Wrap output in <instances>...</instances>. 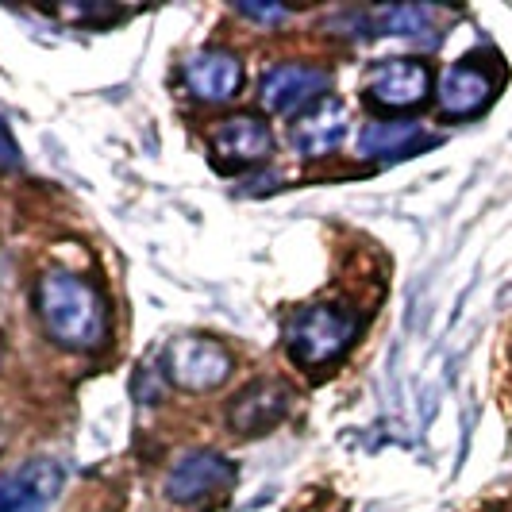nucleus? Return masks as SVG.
<instances>
[{"label": "nucleus", "mask_w": 512, "mask_h": 512, "mask_svg": "<svg viewBox=\"0 0 512 512\" xmlns=\"http://www.w3.org/2000/svg\"><path fill=\"white\" fill-rule=\"evenodd\" d=\"M374 20L385 35H416L432 24V8L420 4H389V8H374Z\"/></svg>", "instance_id": "nucleus-14"}, {"label": "nucleus", "mask_w": 512, "mask_h": 512, "mask_svg": "<svg viewBox=\"0 0 512 512\" xmlns=\"http://www.w3.org/2000/svg\"><path fill=\"white\" fill-rule=\"evenodd\" d=\"M493 89H497V81L478 62H455V66H447L443 77H439V93H436L439 112L451 116V120L478 116L493 101Z\"/></svg>", "instance_id": "nucleus-12"}, {"label": "nucleus", "mask_w": 512, "mask_h": 512, "mask_svg": "<svg viewBox=\"0 0 512 512\" xmlns=\"http://www.w3.org/2000/svg\"><path fill=\"white\" fill-rule=\"evenodd\" d=\"M62 489V466L39 459L0 478V512H47Z\"/></svg>", "instance_id": "nucleus-9"}, {"label": "nucleus", "mask_w": 512, "mask_h": 512, "mask_svg": "<svg viewBox=\"0 0 512 512\" xmlns=\"http://www.w3.org/2000/svg\"><path fill=\"white\" fill-rule=\"evenodd\" d=\"M212 158L224 170H239V166H258L274 154V135L258 116H228L224 124L212 128Z\"/></svg>", "instance_id": "nucleus-7"}, {"label": "nucleus", "mask_w": 512, "mask_h": 512, "mask_svg": "<svg viewBox=\"0 0 512 512\" xmlns=\"http://www.w3.org/2000/svg\"><path fill=\"white\" fill-rule=\"evenodd\" d=\"M289 139H293V151L305 158H324V154L339 151V143L347 139V108L335 97H320L297 116Z\"/></svg>", "instance_id": "nucleus-11"}, {"label": "nucleus", "mask_w": 512, "mask_h": 512, "mask_svg": "<svg viewBox=\"0 0 512 512\" xmlns=\"http://www.w3.org/2000/svg\"><path fill=\"white\" fill-rule=\"evenodd\" d=\"M0 355H4V347H0Z\"/></svg>", "instance_id": "nucleus-17"}, {"label": "nucleus", "mask_w": 512, "mask_h": 512, "mask_svg": "<svg viewBox=\"0 0 512 512\" xmlns=\"http://www.w3.org/2000/svg\"><path fill=\"white\" fill-rule=\"evenodd\" d=\"M239 12H243V16H255V20H270V24L285 16V8H278V4H266V8H258V4H239Z\"/></svg>", "instance_id": "nucleus-16"}, {"label": "nucleus", "mask_w": 512, "mask_h": 512, "mask_svg": "<svg viewBox=\"0 0 512 512\" xmlns=\"http://www.w3.org/2000/svg\"><path fill=\"white\" fill-rule=\"evenodd\" d=\"M436 143V135H428L416 120H370L359 131V151L370 158H409Z\"/></svg>", "instance_id": "nucleus-13"}, {"label": "nucleus", "mask_w": 512, "mask_h": 512, "mask_svg": "<svg viewBox=\"0 0 512 512\" xmlns=\"http://www.w3.org/2000/svg\"><path fill=\"white\" fill-rule=\"evenodd\" d=\"M185 89L208 104H228L243 89V62L231 51L205 47L185 62Z\"/></svg>", "instance_id": "nucleus-8"}, {"label": "nucleus", "mask_w": 512, "mask_h": 512, "mask_svg": "<svg viewBox=\"0 0 512 512\" xmlns=\"http://www.w3.org/2000/svg\"><path fill=\"white\" fill-rule=\"evenodd\" d=\"M35 308L47 335L66 351H97L108 339V308L101 293L70 270H51L39 278Z\"/></svg>", "instance_id": "nucleus-1"}, {"label": "nucleus", "mask_w": 512, "mask_h": 512, "mask_svg": "<svg viewBox=\"0 0 512 512\" xmlns=\"http://www.w3.org/2000/svg\"><path fill=\"white\" fill-rule=\"evenodd\" d=\"M20 166V147L12 143L8 128H0V170H16Z\"/></svg>", "instance_id": "nucleus-15"}, {"label": "nucleus", "mask_w": 512, "mask_h": 512, "mask_svg": "<svg viewBox=\"0 0 512 512\" xmlns=\"http://www.w3.org/2000/svg\"><path fill=\"white\" fill-rule=\"evenodd\" d=\"M328 85H332L328 70L308 66V62H285V66H274L270 74L262 77L258 101L274 116H289L293 108H305V104L320 101L328 93Z\"/></svg>", "instance_id": "nucleus-5"}, {"label": "nucleus", "mask_w": 512, "mask_h": 512, "mask_svg": "<svg viewBox=\"0 0 512 512\" xmlns=\"http://www.w3.org/2000/svg\"><path fill=\"white\" fill-rule=\"evenodd\" d=\"M432 89V74L416 58H385L362 77V97L374 108H416Z\"/></svg>", "instance_id": "nucleus-4"}, {"label": "nucleus", "mask_w": 512, "mask_h": 512, "mask_svg": "<svg viewBox=\"0 0 512 512\" xmlns=\"http://www.w3.org/2000/svg\"><path fill=\"white\" fill-rule=\"evenodd\" d=\"M289 409V389L274 378H262V382L247 385L243 393H235L228 409L231 432L239 436H266Z\"/></svg>", "instance_id": "nucleus-10"}, {"label": "nucleus", "mask_w": 512, "mask_h": 512, "mask_svg": "<svg viewBox=\"0 0 512 512\" xmlns=\"http://www.w3.org/2000/svg\"><path fill=\"white\" fill-rule=\"evenodd\" d=\"M359 335V316L339 305H308L297 308L285 324L289 359L305 370H320L335 362Z\"/></svg>", "instance_id": "nucleus-2"}, {"label": "nucleus", "mask_w": 512, "mask_h": 512, "mask_svg": "<svg viewBox=\"0 0 512 512\" xmlns=\"http://www.w3.org/2000/svg\"><path fill=\"white\" fill-rule=\"evenodd\" d=\"M235 482V466L216 451H189L166 474V497L178 505H197Z\"/></svg>", "instance_id": "nucleus-6"}, {"label": "nucleus", "mask_w": 512, "mask_h": 512, "mask_svg": "<svg viewBox=\"0 0 512 512\" xmlns=\"http://www.w3.org/2000/svg\"><path fill=\"white\" fill-rule=\"evenodd\" d=\"M166 370L174 385L189 389V393H208L216 385H224L235 370L231 351L220 339H208V335H178L170 347H166Z\"/></svg>", "instance_id": "nucleus-3"}]
</instances>
